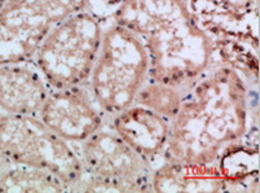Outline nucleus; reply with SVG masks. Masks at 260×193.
Listing matches in <instances>:
<instances>
[{"label": "nucleus", "mask_w": 260, "mask_h": 193, "mask_svg": "<svg viewBox=\"0 0 260 193\" xmlns=\"http://www.w3.org/2000/svg\"><path fill=\"white\" fill-rule=\"evenodd\" d=\"M249 91L232 67H220L191 84L170 121L165 161L217 165L228 147L249 131Z\"/></svg>", "instance_id": "nucleus-1"}, {"label": "nucleus", "mask_w": 260, "mask_h": 193, "mask_svg": "<svg viewBox=\"0 0 260 193\" xmlns=\"http://www.w3.org/2000/svg\"><path fill=\"white\" fill-rule=\"evenodd\" d=\"M113 22L138 35L149 58V79L184 92L209 70L214 43L185 0H124Z\"/></svg>", "instance_id": "nucleus-2"}, {"label": "nucleus", "mask_w": 260, "mask_h": 193, "mask_svg": "<svg viewBox=\"0 0 260 193\" xmlns=\"http://www.w3.org/2000/svg\"><path fill=\"white\" fill-rule=\"evenodd\" d=\"M149 79V58L143 41L112 22L104 29L100 51L87 82L101 112L114 115L131 107Z\"/></svg>", "instance_id": "nucleus-3"}, {"label": "nucleus", "mask_w": 260, "mask_h": 193, "mask_svg": "<svg viewBox=\"0 0 260 193\" xmlns=\"http://www.w3.org/2000/svg\"><path fill=\"white\" fill-rule=\"evenodd\" d=\"M100 17L78 12L48 30L32 57L52 89L87 84L103 39Z\"/></svg>", "instance_id": "nucleus-4"}, {"label": "nucleus", "mask_w": 260, "mask_h": 193, "mask_svg": "<svg viewBox=\"0 0 260 193\" xmlns=\"http://www.w3.org/2000/svg\"><path fill=\"white\" fill-rule=\"evenodd\" d=\"M0 158L51 171L69 185L70 192L84 176L77 148L54 134L39 117L2 114Z\"/></svg>", "instance_id": "nucleus-5"}, {"label": "nucleus", "mask_w": 260, "mask_h": 193, "mask_svg": "<svg viewBox=\"0 0 260 193\" xmlns=\"http://www.w3.org/2000/svg\"><path fill=\"white\" fill-rule=\"evenodd\" d=\"M84 175L140 183L152 189L153 167L112 128L104 126L77 148Z\"/></svg>", "instance_id": "nucleus-6"}, {"label": "nucleus", "mask_w": 260, "mask_h": 193, "mask_svg": "<svg viewBox=\"0 0 260 193\" xmlns=\"http://www.w3.org/2000/svg\"><path fill=\"white\" fill-rule=\"evenodd\" d=\"M86 86L51 88L38 115L54 134L72 144H80L105 126L106 115Z\"/></svg>", "instance_id": "nucleus-7"}, {"label": "nucleus", "mask_w": 260, "mask_h": 193, "mask_svg": "<svg viewBox=\"0 0 260 193\" xmlns=\"http://www.w3.org/2000/svg\"><path fill=\"white\" fill-rule=\"evenodd\" d=\"M105 126L118 134L150 165L158 156H162L169 140V119L139 104L106 117Z\"/></svg>", "instance_id": "nucleus-8"}, {"label": "nucleus", "mask_w": 260, "mask_h": 193, "mask_svg": "<svg viewBox=\"0 0 260 193\" xmlns=\"http://www.w3.org/2000/svg\"><path fill=\"white\" fill-rule=\"evenodd\" d=\"M51 87L32 61L0 65V110L38 117Z\"/></svg>", "instance_id": "nucleus-9"}, {"label": "nucleus", "mask_w": 260, "mask_h": 193, "mask_svg": "<svg viewBox=\"0 0 260 193\" xmlns=\"http://www.w3.org/2000/svg\"><path fill=\"white\" fill-rule=\"evenodd\" d=\"M46 21L20 11H0V65L31 61L51 29Z\"/></svg>", "instance_id": "nucleus-10"}, {"label": "nucleus", "mask_w": 260, "mask_h": 193, "mask_svg": "<svg viewBox=\"0 0 260 193\" xmlns=\"http://www.w3.org/2000/svg\"><path fill=\"white\" fill-rule=\"evenodd\" d=\"M153 192L220 193L228 190L225 176L217 165L165 161L150 175Z\"/></svg>", "instance_id": "nucleus-11"}, {"label": "nucleus", "mask_w": 260, "mask_h": 193, "mask_svg": "<svg viewBox=\"0 0 260 193\" xmlns=\"http://www.w3.org/2000/svg\"><path fill=\"white\" fill-rule=\"evenodd\" d=\"M70 187L39 167L0 158V193H66Z\"/></svg>", "instance_id": "nucleus-12"}, {"label": "nucleus", "mask_w": 260, "mask_h": 193, "mask_svg": "<svg viewBox=\"0 0 260 193\" xmlns=\"http://www.w3.org/2000/svg\"><path fill=\"white\" fill-rule=\"evenodd\" d=\"M88 7V0H8L4 8L20 9L51 26Z\"/></svg>", "instance_id": "nucleus-13"}, {"label": "nucleus", "mask_w": 260, "mask_h": 193, "mask_svg": "<svg viewBox=\"0 0 260 193\" xmlns=\"http://www.w3.org/2000/svg\"><path fill=\"white\" fill-rule=\"evenodd\" d=\"M183 91L177 87L148 81L136 95L134 104L145 107L171 121L180 108Z\"/></svg>", "instance_id": "nucleus-14"}, {"label": "nucleus", "mask_w": 260, "mask_h": 193, "mask_svg": "<svg viewBox=\"0 0 260 193\" xmlns=\"http://www.w3.org/2000/svg\"><path fill=\"white\" fill-rule=\"evenodd\" d=\"M73 192L84 193H144L152 192V189L140 183L117 180V179L98 178V176L84 175L74 187Z\"/></svg>", "instance_id": "nucleus-15"}, {"label": "nucleus", "mask_w": 260, "mask_h": 193, "mask_svg": "<svg viewBox=\"0 0 260 193\" xmlns=\"http://www.w3.org/2000/svg\"><path fill=\"white\" fill-rule=\"evenodd\" d=\"M215 2L221 4L231 13L240 15V13H243V12L249 11L251 8V4L254 0H215Z\"/></svg>", "instance_id": "nucleus-16"}, {"label": "nucleus", "mask_w": 260, "mask_h": 193, "mask_svg": "<svg viewBox=\"0 0 260 193\" xmlns=\"http://www.w3.org/2000/svg\"><path fill=\"white\" fill-rule=\"evenodd\" d=\"M124 0H88V7L91 4H99L100 7H103L104 9H112V13L123 3ZM87 7V8H88Z\"/></svg>", "instance_id": "nucleus-17"}, {"label": "nucleus", "mask_w": 260, "mask_h": 193, "mask_svg": "<svg viewBox=\"0 0 260 193\" xmlns=\"http://www.w3.org/2000/svg\"><path fill=\"white\" fill-rule=\"evenodd\" d=\"M7 2H8V0H0V11L4 8V6H6Z\"/></svg>", "instance_id": "nucleus-18"}, {"label": "nucleus", "mask_w": 260, "mask_h": 193, "mask_svg": "<svg viewBox=\"0 0 260 193\" xmlns=\"http://www.w3.org/2000/svg\"><path fill=\"white\" fill-rule=\"evenodd\" d=\"M2 114H3V112H2V110H0V117H2Z\"/></svg>", "instance_id": "nucleus-19"}]
</instances>
